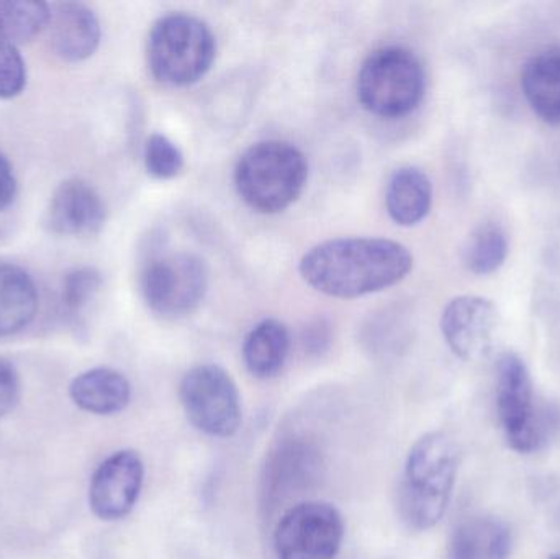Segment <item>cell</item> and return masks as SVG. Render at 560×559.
Masks as SVG:
<instances>
[{
    "label": "cell",
    "mask_w": 560,
    "mask_h": 559,
    "mask_svg": "<svg viewBox=\"0 0 560 559\" xmlns=\"http://www.w3.org/2000/svg\"><path fill=\"white\" fill-rule=\"evenodd\" d=\"M179 399L194 429L213 439H230L243 422L242 396L230 373L200 364L180 381Z\"/></svg>",
    "instance_id": "52a82bcc"
},
{
    "label": "cell",
    "mask_w": 560,
    "mask_h": 559,
    "mask_svg": "<svg viewBox=\"0 0 560 559\" xmlns=\"http://www.w3.org/2000/svg\"><path fill=\"white\" fill-rule=\"evenodd\" d=\"M104 288L101 272L94 268H75L68 272L62 284V305L71 317H82Z\"/></svg>",
    "instance_id": "603a6c76"
},
{
    "label": "cell",
    "mask_w": 560,
    "mask_h": 559,
    "mask_svg": "<svg viewBox=\"0 0 560 559\" xmlns=\"http://www.w3.org/2000/svg\"><path fill=\"white\" fill-rule=\"evenodd\" d=\"M308 176V164L299 148L287 141L253 144L236 164L240 197L259 213H278L295 202Z\"/></svg>",
    "instance_id": "3957f363"
},
{
    "label": "cell",
    "mask_w": 560,
    "mask_h": 559,
    "mask_svg": "<svg viewBox=\"0 0 560 559\" xmlns=\"http://www.w3.org/2000/svg\"><path fill=\"white\" fill-rule=\"evenodd\" d=\"M290 351V335L276 318L259 322L243 343L246 370L258 380H271L285 366Z\"/></svg>",
    "instance_id": "ffe728a7"
},
{
    "label": "cell",
    "mask_w": 560,
    "mask_h": 559,
    "mask_svg": "<svg viewBox=\"0 0 560 559\" xmlns=\"http://www.w3.org/2000/svg\"><path fill=\"white\" fill-rule=\"evenodd\" d=\"M427 88L424 69L410 49L387 46L372 53L358 75L362 107L377 117L398 118L420 105Z\"/></svg>",
    "instance_id": "5b68a950"
},
{
    "label": "cell",
    "mask_w": 560,
    "mask_h": 559,
    "mask_svg": "<svg viewBox=\"0 0 560 559\" xmlns=\"http://www.w3.org/2000/svg\"><path fill=\"white\" fill-rule=\"evenodd\" d=\"M16 179L12 164L0 153V212L7 209L15 199Z\"/></svg>",
    "instance_id": "4316f807"
},
{
    "label": "cell",
    "mask_w": 560,
    "mask_h": 559,
    "mask_svg": "<svg viewBox=\"0 0 560 559\" xmlns=\"http://www.w3.org/2000/svg\"><path fill=\"white\" fill-rule=\"evenodd\" d=\"M48 30L52 49L65 61L79 62L91 58L101 43V23L84 3L51 5Z\"/></svg>",
    "instance_id": "5bb4252c"
},
{
    "label": "cell",
    "mask_w": 560,
    "mask_h": 559,
    "mask_svg": "<svg viewBox=\"0 0 560 559\" xmlns=\"http://www.w3.org/2000/svg\"><path fill=\"white\" fill-rule=\"evenodd\" d=\"M457 469L459 452L446 433H427L411 446L397 494L398 515L410 531H430L440 524L453 496Z\"/></svg>",
    "instance_id": "7a4b0ae2"
},
{
    "label": "cell",
    "mask_w": 560,
    "mask_h": 559,
    "mask_svg": "<svg viewBox=\"0 0 560 559\" xmlns=\"http://www.w3.org/2000/svg\"><path fill=\"white\" fill-rule=\"evenodd\" d=\"M388 216L398 225L413 226L427 219L433 203V184L430 177L415 166L395 171L385 194Z\"/></svg>",
    "instance_id": "ac0fdd59"
},
{
    "label": "cell",
    "mask_w": 560,
    "mask_h": 559,
    "mask_svg": "<svg viewBox=\"0 0 560 559\" xmlns=\"http://www.w3.org/2000/svg\"><path fill=\"white\" fill-rule=\"evenodd\" d=\"M549 559H560V555H552V557Z\"/></svg>",
    "instance_id": "83f0119b"
},
{
    "label": "cell",
    "mask_w": 560,
    "mask_h": 559,
    "mask_svg": "<svg viewBox=\"0 0 560 559\" xmlns=\"http://www.w3.org/2000/svg\"><path fill=\"white\" fill-rule=\"evenodd\" d=\"M104 200L97 190L81 179L59 184L46 209V226L56 235L89 236L105 223Z\"/></svg>",
    "instance_id": "4fadbf2b"
},
{
    "label": "cell",
    "mask_w": 560,
    "mask_h": 559,
    "mask_svg": "<svg viewBox=\"0 0 560 559\" xmlns=\"http://www.w3.org/2000/svg\"><path fill=\"white\" fill-rule=\"evenodd\" d=\"M499 328V311L480 295L454 298L441 315V331L454 354L477 361L489 354Z\"/></svg>",
    "instance_id": "7c38bea8"
},
{
    "label": "cell",
    "mask_w": 560,
    "mask_h": 559,
    "mask_svg": "<svg viewBox=\"0 0 560 559\" xmlns=\"http://www.w3.org/2000/svg\"><path fill=\"white\" fill-rule=\"evenodd\" d=\"M72 403L95 416H114L127 409L131 386L127 377L110 368H94L74 377L69 387Z\"/></svg>",
    "instance_id": "e0dca14e"
},
{
    "label": "cell",
    "mask_w": 560,
    "mask_h": 559,
    "mask_svg": "<svg viewBox=\"0 0 560 559\" xmlns=\"http://www.w3.org/2000/svg\"><path fill=\"white\" fill-rule=\"evenodd\" d=\"M51 7L30 0H0V35L16 46L48 28Z\"/></svg>",
    "instance_id": "7402d4cb"
},
{
    "label": "cell",
    "mask_w": 560,
    "mask_h": 559,
    "mask_svg": "<svg viewBox=\"0 0 560 559\" xmlns=\"http://www.w3.org/2000/svg\"><path fill=\"white\" fill-rule=\"evenodd\" d=\"M512 545V531L505 522L479 515L454 528L447 559H510Z\"/></svg>",
    "instance_id": "9a60e30c"
},
{
    "label": "cell",
    "mask_w": 560,
    "mask_h": 559,
    "mask_svg": "<svg viewBox=\"0 0 560 559\" xmlns=\"http://www.w3.org/2000/svg\"><path fill=\"white\" fill-rule=\"evenodd\" d=\"M209 275L202 259L186 252L156 256L144 266L141 292L154 314L184 317L202 304Z\"/></svg>",
    "instance_id": "9c48e42d"
},
{
    "label": "cell",
    "mask_w": 560,
    "mask_h": 559,
    "mask_svg": "<svg viewBox=\"0 0 560 559\" xmlns=\"http://www.w3.org/2000/svg\"><path fill=\"white\" fill-rule=\"evenodd\" d=\"M144 481V465L133 450H121L108 456L95 469L89 486V505L101 521L127 517L138 499Z\"/></svg>",
    "instance_id": "8fae6325"
},
{
    "label": "cell",
    "mask_w": 560,
    "mask_h": 559,
    "mask_svg": "<svg viewBox=\"0 0 560 559\" xmlns=\"http://www.w3.org/2000/svg\"><path fill=\"white\" fill-rule=\"evenodd\" d=\"M413 256L385 238H338L313 246L300 261L306 284L322 294L354 299L384 291L407 278Z\"/></svg>",
    "instance_id": "6da1fadb"
},
{
    "label": "cell",
    "mask_w": 560,
    "mask_h": 559,
    "mask_svg": "<svg viewBox=\"0 0 560 559\" xmlns=\"http://www.w3.org/2000/svg\"><path fill=\"white\" fill-rule=\"evenodd\" d=\"M522 89L529 107L548 125H560V46L532 56L522 72Z\"/></svg>",
    "instance_id": "2e32d148"
},
{
    "label": "cell",
    "mask_w": 560,
    "mask_h": 559,
    "mask_svg": "<svg viewBox=\"0 0 560 559\" xmlns=\"http://www.w3.org/2000/svg\"><path fill=\"white\" fill-rule=\"evenodd\" d=\"M38 311V291L25 269L0 263V337L28 327Z\"/></svg>",
    "instance_id": "d6986e66"
},
{
    "label": "cell",
    "mask_w": 560,
    "mask_h": 559,
    "mask_svg": "<svg viewBox=\"0 0 560 559\" xmlns=\"http://www.w3.org/2000/svg\"><path fill=\"white\" fill-rule=\"evenodd\" d=\"M497 412L506 442L518 453H535L551 436L552 414L536 404L532 374L515 353L500 357L497 366Z\"/></svg>",
    "instance_id": "8992f818"
},
{
    "label": "cell",
    "mask_w": 560,
    "mask_h": 559,
    "mask_svg": "<svg viewBox=\"0 0 560 559\" xmlns=\"http://www.w3.org/2000/svg\"><path fill=\"white\" fill-rule=\"evenodd\" d=\"M19 399V373L9 361L0 360V419L15 409Z\"/></svg>",
    "instance_id": "484cf974"
},
{
    "label": "cell",
    "mask_w": 560,
    "mask_h": 559,
    "mask_svg": "<svg viewBox=\"0 0 560 559\" xmlns=\"http://www.w3.org/2000/svg\"><path fill=\"white\" fill-rule=\"evenodd\" d=\"M144 166L156 179H173L183 171V151L164 135H151L144 148Z\"/></svg>",
    "instance_id": "cb8c5ba5"
},
{
    "label": "cell",
    "mask_w": 560,
    "mask_h": 559,
    "mask_svg": "<svg viewBox=\"0 0 560 559\" xmlns=\"http://www.w3.org/2000/svg\"><path fill=\"white\" fill-rule=\"evenodd\" d=\"M215 38L209 26L189 13L161 16L148 38L151 74L167 85L200 81L215 59Z\"/></svg>",
    "instance_id": "277c9868"
},
{
    "label": "cell",
    "mask_w": 560,
    "mask_h": 559,
    "mask_svg": "<svg viewBox=\"0 0 560 559\" xmlns=\"http://www.w3.org/2000/svg\"><path fill=\"white\" fill-rule=\"evenodd\" d=\"M272 540L278 559H336L345 519L329 502H296L280 515Z\"/></svg>",
    "instance_id": "ba28073f"
},
{
    "label": "cell",
    "mask_w": 560,
    "mask_h": 559,
    "mask_svg": "<svg viewBox=\"0 0 560 559\" xmlns=\"http://www.w3.org/2000/svg\"><path fill=\"white\" fill-rule=\"evenodd\" d=\"M26 85V68L15 43L0 35V98L22 94Z\"/></svg>",
    "instance_id": "d4e9b609"
},
{
    "label": "cell",
    "mask_w": 560,
    "mask_h": 559,
    "mask_svg": "<svg viewBox=\"0 0 560 559\" xmlns=\"http://www.w3.org/2000/svg\"><path fill=\"white\" fill-rule=\"evenodd\" d=\"M509 252V236L503 226L495 222L482 223L474 230L464 248V265L474 275H492L505 265Z\"/></svg>",
    "instance_id": "44dd1931"
},
{
    "label": "cell",
    "mask_w": 560,
    "mask_h": 559,
    "mask_svg": "<svg viewBox=\"0 0 560 559\" xmlns=\"http://www.w3.org/2000/svg\"><path fill=\"white\" fill-rule=\"evenodd\" d=\"M322 450L312 439L290 435L280 440L262 466L261 508L272 514L287 502L305 494L322 478Z\"/></svg>",
    "instance_id": "30bf717a"
}]
</instances>
